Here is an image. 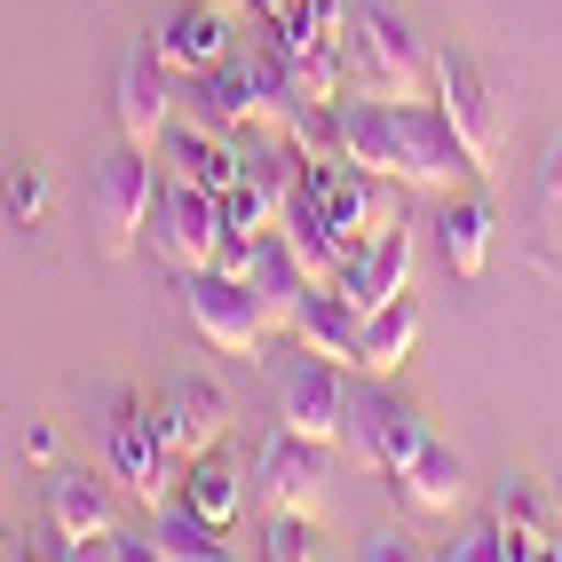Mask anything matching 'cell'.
<instances>
[{
    "mask_svg": "<svg viewBox=\"0 0 562 562\" xmlns=\"http://www.w3.org/2000/svg\"><path fill=\"white\" fill-rule=\"evenodd\" d=\"M278 238L293 246V261H302V278L310 285H333V270H341V238H333V222L310 191H293L285 214H278Z\"/></svg>",
    "mask_w": 562,
    "mask_h": 562,
    "instance_id": "cell-20",
    "label": "cell"
},
{
    "mask_svg": "<svg viewBox=\"0 0 562 562\" xmlns=\"http://www.w3.org/2000/svg\"><path fill=\"white\" fill-rule=\"evenodd\" d=\"M285 143L302 151V167H325V159H341V103H293V120H285Z\"/></svg>",
    "mask_w": 562,
    "mask_h": 562,
    "instance_id": "cell-30",
    "label": "cell"
},
{
    "mask_svg": "<svg viewBox=\"0 0 562 562\" xmlns=\"http://www.w3.org/2000/svg\"><path fill=\"white\" fill-rule=\"evenodd\" d=\"M182 317H191V333L214 357H261V341H270V310H261V293L238 285V278H214V270L182 278Z\"/></svg>",
    "mask_w": 562,
    "mask_h": 562,
    "instance_id": "cell-6",
    "label": "cell"
},
{
    "mask_svg": "<svg viewBox=\"0 0 562 562\" xmlns=\"http://www.w3.org/2000/svg\"><path fill=\"white\" fill-rule=\"evenodd\" d=\"M0 214H9L16 231H32V222L48 214V167L41 159H9L0 167Z\"/></svg>",
    "mask_w": 562,
    "mask_h": 562,
    "instance_id": "cell-31",
    "label": "cell"
},
{
    "mask_svg": "<svg viewBox=\"0 0 562 562\" xmlns=\"http://www.w3.org/2000/svg\"><path fill=\"white\" fill-rule=\"evenodd\" d=\"M111 120H120V143H143V151H159V135L175 127V71L159 56V32H143V41L120 56V95H111Z\"/></svg>",
    "mask_w": 562,
    "mask_h": 562,
    "instance_id": "cell-8",
    "label": "cell"
},
{
    "mask_svg": "<svg viewBox=\"0 0 562 562\" xmlns=\"http://www.w3.org/2000/svg\"><path fill=\"white\" fill-rule=\"evenodd\" d=\"M206 9H222V16H238V9H254V0H206Z\"/></svg>",
    "mask_w": 562,
    "mask_h": 562,
    "instance_id": "cell-35",
    "label": "cell"
},
{
    "mask_svg": "<svg viewBox=\"0 0 562 562\" xmlns=\"http://www.w3.org/2000/svg\"><path fill=\"white\" fill-rule=\"evenodd\" d=\"M246 285L261 293V310H270V325H293V310H302V293H310L302 261H293V246H285L278 231H261V246H254V270H246Z\"/></svg>",
    "mask_w": 562,
    "mask_h": 562,
    "instance_id": "cell-23",
    "label": "cell"
},
{
    "mask_svg": "<svg viewBox=\"0 0 562 562\" xmlns=\"http://www.w3.org/2000/svg\"><path fill=\"white\" fill-rule=\"evenodd\" d=\"M554 507H562V483H554Z\"/></svg>",
    "mask_w": 562,
    "mask_h": 562,
    "instance_id": "cell-36",
    "label": "cell"
},
{
    "mask_svg": "<svg viewBox=\"0 0 562 562\" xmlns=\"http://www.w3.org/2000/svg\"><path fill=\"white\" fill-rule=\"evenodd\" d=\"M0 167H9V151H0Z\"/></svg>",
    "mask_w": 562,
    "mask_h": 562,
    "instance_id": "cell-37",
    "label": "cell"
},
{
    "mask_svg": "<svg viewBox=\"0 0 562 562\" xmlns=\"http://www.w3.org/2000/svg\"><path fill=\"white\" fill-rule=\"evenodd\" d=\"M159 428H167V452H175V460H199L206 443L231 436V396H222L214 381H182V389H167V404H159Z\"/></svg>",
    "mask_w": 562,
    "mask_h": 562,
    "instance_id": "cell-17",
    "label": "cell"
},
{
    "mask_svg": "<svg viewBox=\"0 0 562 562\" xmlns=\"http://www.w3.org/2000/svg\"><path fill=\"white\" fill-rule=\"evenodd\" d=\"M341 71H349V95H372V103H420V88H436V56L420 48V32L404 24L396 0H357L349 9Z\"/></svg>",
    "mask_w": 562,
    "mask_h": 562,
    "instance_id": "cell-1",
    "label": "cell"
},
{
    "mask_svg": "<svg viewBox=\"0 0 562 562\" xmlns=\"http://www.w3.org/2000/svg\"><path fill=\"white\" fill-rule=\"evenodd\" d=\"M261 554H270V562H310V554H325L317 515H270V539H261Z\"/></svg>",
    "mask_w": 562,
    "mask_h": 562,
    "instance_id": "cell-32",
    "label": "cell"
},
{
    "mask_svg": "<svg viewBox=\"0 0 562 562\" xmlns=\"http://www.w3.org/2000/svg\"><path fill=\"white\" fill-rule=\"evenodd\" d=\"M191 120L214 127V135H238V127H246V64H238V56L191 80Z\"/></svg>",
    "mask_w": 562,
    "mask_h": 562,
    "instance_id": "cell-27",
    "label": "cell"
},
{
    "mask_svg": "<svg viewBox=\"0 0 562 562\" xmlns=\"http://www.w3.org/2000/svg\"><path fill=\"white\" fill-rule=\"evenodd\" d=\"M389 120H396V182L404 191H436V199H452V191H468V175H475V159H468V143L452 135V120L436 111V95H420V103H389Z\"/></svg>",
    "mask_w": 562,
    "mask_h": 562,
    "instance_id": "cell-5",
    "label": "cell"
},
{
    "mask_svg": "<svg viewBox=\"0 0 562 562\" xmlns=\"http://www.w3.org/2000/svg\"><path fill=\"white\" fill-rule=\"evenodd\" d=\"M246 120L261 135H285V120H293V80H285V56L278 48L246 56Z\"/></svg>",
    "mask_w": 562,
    "mask_h": 562,
    "instance_id": "cell-28",
    "label": "cell"
},
{
    "mask_svg": "<svg viewBox=\"0 0 562 562\" xmlns=\"http://www.w3.org/2000/svg\"><path fill=\"white\" fill-rule=\"evenodd\" d=\"M111 531V492L88 468H56L48 475V554H95Z\"/></svg>",
    "mask_w": 562,
    "mask_h": 562,
    "instance_id": "cell-14",
    "label": "cell"
},
{
    "mask_svg": "<svg viewBox=\"0 0 562 562\" xmlns=\"http://www.w3.org/2000/svg\"><path fill=\"white\" fill-rule=\"evenodd\" d=\"M254 483H261V499H270V515H317L325 483H333V443L270 428V443H261V460H254Z\"/></svg>",
    "mask_w": 562,
    "mask_h": 562,
    "instance_id": "cell-9",
    "label": "cell"
},
{
    "mask_svg": "<svg viewBox=\"0 0 562 562\" xmlns=\"http://www.w3.org/2000/svg\"><path fill=\"white\" fill-rule=\"evenodd\" d=\"M278 56H285V80H293V103H341V88H349V71H341V41H278Z\"/></svg>",
    "mask_w": 562,
    "mask_h": 562,
    "instance_id": "cell-25",
    "label": "cell"
},
{
    "mask_svg": "<svg viewBox=\"0 0 562 562\" xmlns=\"http://www.w3.org/2000/svg\"><path fill=\"white\" fill-rule=\"evenodd\" d=\"M389 499H396L404 522H436V515L468 507V452H460V443H443V436H428V452L389 475Z\"/></svg>",
    "mask_w": 562,
    "mask_h": 562,
    "instance_id": "cell-12",
    "label": "cell"
},
{
    "mask_svg": "<svg viewBox=\"0 0 562 562\" xmlns=\"http://www.w3.org/2000/svg\"><path fill=\"white\" fill-rule=\"evenodd\" d=\"M412 349H420V302L396 293V302L364 310V333H357V372H396Z\"/></svg>",
    "mask_w": 562,
    "mask_h": 562,
    "instance_id": "cell-21",
    "label": "cell"
},
{
    "mask_svg": "<svg viewBox=\"0 0 562 562\" xmlns=\"http://www.w3.org/2000/svg\"><path fill=\"white\" fill-rule=\"evenodd\" d=\"M357 333H364V317L341 302V285H310V293H302V310H293V341L317 349V357L357 364Z\"/></svg>",
    "mask_w": 562,
    "mask_h": 562,
    "instance_id": "cell-19",
    "label": "cell"
},
{
    "mask_svg": "<svg viewBox=\"0 0 562 562\" xmlns=\"http://www.w3.org/2000/svg\"><path fill=\"white\" fill-rule=\"evenodd\" d=\"M443 554H452V562H492V554H499V515L468 522V531H460L452 547H443Z\"/></svg>",
    "mask_w": 562,
    "mask_h": 562,
    "instance_id": "cell-34",
    "label": "cell"
},
{
    "mask_svg": "<svg viewBox=\"0 0 562 562\" xmlns=\"http://www.w3.org/2000/svg\"><path fill=\"white\" fill-rule=\"evenodd\" d=\"M341 159L364 167V175H389V167H396V120H389V103H372V95L341 103ZM389 182H396V175H389Z\"/></svg>",
    "mask_w": 562,
    "mask_h": 562,
    "instance_id": "cell-24",
    "label": "cell"
},
{
    "mask_svg": "<svg viewBox=\"0 0 562 562\" xmlns=\"http://www.w3.org/2000/svg\"><path fill=\"white\" fill-rule=\"evenodd\" d=\"M151 199H159V159L143 143H120L95 175H88V222H95V254L103 261H127L143 222H151Z\"/></svg>",
    "mask_w": 562,
    "mask_h": 562,
    "instance_id": "cell-2",
    "label": "cell"
},
{
    "mask_svg": "<svg viewBox=\"0 0 562 562\" xmlns=\"http://www.w3.org/2000/svg\"><path fill=\"white\" fill-rule=\"evenodd\" d=\"M238 167H246V151H231V135H214V127H167L159 135V175L167 182H199V191H231L238 182Z\"/></svg>",
    "mask_w": 562,
    "mask_h": 562,
    "instance_id": "cell-15",
    "label": "cell"
},
{
    "mask_svg": "<svg viewBox=\"0 0 562 562\" xmlns=\"http://www.w3.org/2000/svg\"><path fill=\"white\" fill-rule=\"evenodd\" d=\"M499 531H547V492L531 475H507V492H499Z\"/></svg>",
    "mask_w": 562,
    "mask_h": 562,
    "instance_id": "cell-33",
    "label": "cell"
},
{
    "mask_svg": "<svg viewBox=\"0 0 562 562\" xmlns=\"http://www.w3.org/2000/svg\"><path fill=\"white\" fill-rule=\"evenodd\" d=\"M151 246H159V261H175L182 278L191 270H206L214 261V238H222V199L214 191H199V182H159V199H151Z\"/></svg>",
    "mask_w": 562,
    "mask_h": 562,
    "instance_id": "cell-10",
    "label": "cell"
},
{
    "mask_svg": "<svg viewBox=\"0 0 562 562\" xmlns=\"http://www.w3.org/2000/svg\"><path fill=\"white\" fill-rule=\"evenodd\" d=\"M349 412H357V396L341 389V364H333V357L293 349L278 364V428L317 436V443H341L349 436Z\"/></svg>",
    "mask_w": 562,
    "mask_h": 562,
    "instance_id": "cell-7",
    "label": "cell"
},
{
    "mask_svg": "<svg viewBox=\"0 0 562 562\" xmlns=\"http://www.w3.org/2000/svg\"><path fill=\"white\" fill-rule=\"evenodd\" d=\"M531 254L539 270L562 278V135L547 143V167H539V206H531Z\"/></svg>",
    "mask_w": 562,
    "mask_h": 562,
    "instance_id": "cell-29",
    "label": "cell"
},
{
    "mask_svg": "<svg viewBox=\"0 0 562 562\" xmlns=\"http://www.w3.org/2000/svg\"><path fill=\"white\" fill-rule=\"evenodd\" d=\"M159 56H167V71H175V80H199V71L231 64V16H222V9H206V0L175 9V16L159 24Z\"/></svg>",
    "mask_w": 562,
    "mask_h": 562,
    "instance_id": "cell-16",
    "label": "cell"
},
{
    "mask_svg": "<svg viewBox=\"0 0 562 562\" xmlns=\"http://www.w3.org/2000/svg\"><path fill=\"white\" fill-rule=\"evenodd\" d=\"M333 285H341V302H349L357 317L381 310V302H396V293H412V231H404V214L389 222V231L341 246V270H333Z\"/></svg>",
    "mask_w": 562,
    "mask_h": 562,
    "instance_id": "cell-11",
    "label": "cell"
},
{
    "mask_svg": "<svg viewBox=\"0 0 562 562\" xmlns=\"http://www.w3.org/2000/svg\"><path fill=\"white\" fill-rule=\"evenodd\" d=\"M238 499H246V468H238V452H231V443H206L199 460H182V507H191V515H206L214 531H231Z\"/></svg>",
    "mask_w": 562,
    "mask_h": 562,
    "instance_id": "cell-18",
    "label": "cell"
},
{
    "mask_svg": "<svg viewBox=\"0 0 562 562\" xmlns=\"http://www.w3.org/2000/svg\"><path fill=\"white\" fill-rule=\"evenodd\" d=\"M436 238H443V270H452V278H483V261H492V199L452 191Z\"/></svg>",
    "mask_w": 562,
    "mask_h": 562,
    "instance_id": "cell-22",
    "label": "cell"
},
{
    "mask_svg": "<svg viewBox=\"0 0 562 562\" xmlns=\"http://www.w3.org/2000/svg\"><path fill=\"white\" fill-rule=\"evenodd\" d=\"M428 412L420 404H404V396H357V412H349V443L381 468V475H396L404 460H420L428 452Z\"/></svg>",
    "mask_w": 562,
    "mask_h": 562,
    "instance_id": "cell-13",
    "label": "cell"
},
{
    "mask_svg": "<svg viewBox=\"0 0 562 562\" xmlns=\"http://www.w3.org/2000/svg\"><path fill=\"white\" fill-rule=\"evenodd\" d=\"M103 452H111V468H120V483L143 499V507H167L175 499V452H167V428H159V412L143 404V396H127V389H111L103 396Z\"/></svg>",
    "mask_w": 562,
    "mask_h": 562,
    "instance_id": "cell-3",
    "label": "cell"
},
{
    "mask_svg": "<svg viewBox=\"0 0 562 562\" xmlns=\"http://www.w3.org/2000/svg\"><path fill=\"white\" fill-rule=\"evenodd\" d=\"M436 111H443L452 135L468 143L475 175H492V167L507 159V103H499L492 71H483L468 48H443V56H436Z\"/></svg>",
    "mask_w": 562,
    "mask_h": 562,
    "instance_id": "cell-4",
    "label": "cell"
},
{
    "mask_svg": "<svg viewBox=\"0 0 562 562\" xmlns=\"http://www.w3.org/2000/svg\"><path fill=\"white\" fill-rule=\"evenodd\" d=\"M143 539H151V562H222V554H231L214 522L191 515L182 499L175 507H151V531H143Z\"/></svg>",
    "mask_w": 562,
    "mask_h": 562,
    "instance_id": "cell-26",
    "label": "cell"
}]
</instances>
